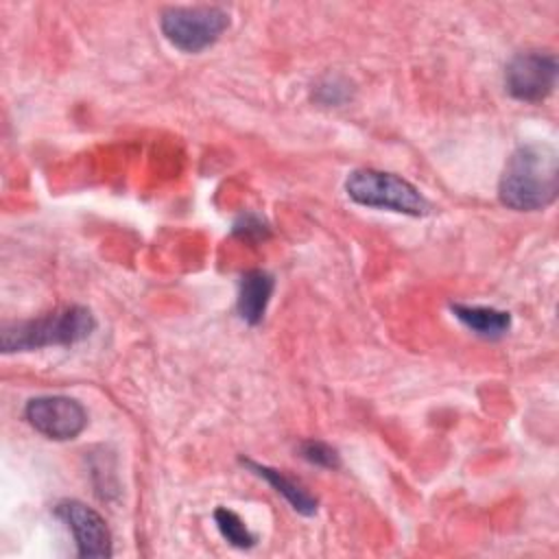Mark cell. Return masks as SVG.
Instances as JSON below:
<instances>
[{
  "mask_svg": "<svg viewBox=\"0 0 559 559\" xmlns=\"http://www.w3.org/2000/svg\"><path fill=\"white\" fill-rule=\"evenodd\" d=\"M559 192V155L546 142L520 144L507 159L500 181V201L515 212H537L555 203Z\"/></svg>",
  "mask_w": 559,
  "mask_h": 559,
  "instance_id": "cell-1",
  "label": "cell"
},
{
  "mask_svg": "<svg viewBox=\"0 0 559 559\" xmlns=\"http://www.w3.org/2000/svg\"><path fill=\"white\" fill-rule=\"evenodd\" d=\"M96 328V319L85 306H63L44 317L7 323L0 332L4 354L33 352L55 345H74L85 341Z\"/></svg>",
  "mask_w": 559,
  "mask_h": 559,
  "instance_id": "cell-2",
  "label": "cell"
},
{
  "mask_svg": "<svg viewBox=\"0 0 559 559\" xmlns=\"http://www.w3.org/2000/svg\"><path fill=\"white\" fill-rule=\"evenodd\" d=\"M347 197L365 207L389 210L406 216H426L430 212V201L419 192L417 186L400 175L356 168L345 179Z\"/></svg>",
  "mask_w": 559,
  "mask_h": 559,
  "instance_id": "cell-3",
  "label": "cell"
},
{
  "mask_svg": "<svg viewBox=\"0 0 559 559\" xmlns=\"http://www.w3.org/2000/svg\"><path fill=\"white\" fill-rule=\"evenodd\" d=\"M164 37L183 52H201L229 28V13L216 4L168 7L159 15Z\"/></svg>",
  "mask_w": 559,
  "mask_h": 559,
  "instance_id": "cell-4",
  "label": "cell"
},
{
  "mask_svg": "<svg viewBox=\"0 0 559 559\" xmlns=\"http://www.w3.org/2000/svg\"><path fill=\"white\" fill-rule=\"evenodd\" d=\"M559 63L548 50H524L509 59L504 68V87L509 96L522 103L546 100L557 85Z\"/></svg>",
  "mask_w": 559,
  "mask_h": 559,
  "instance_id": "cell-5",
  "label": "cell"
},
{
  "mask_svg": "<svg viewBox=\"0 0 559 559\" xmlns=\"http://www.w3.org/2000/svg\"><path fill=\"white\" fill-rule=\"evenodd\" d=\"M24 417L41 437L52 441L76 439L87 426V411L79 400L68 395H39L28 400Z\"/></svg>",
  "mask_w": 559,
  "mask_h": 559,
  "instance_id": "cell-6",
  "label": "cell"
},
{
  "mask_svg": "<svg viewBox=\"0 0 559 559\" xmlns=\"http://www.w3.org/2000/svg\"><path fill=\"white\" fill-rule=\"evenodd\" d=\"M55 515L70 528L79 557H111V531L98 511L81 500H61Z\"/></svg>",
  "mask_w": 559,
  "mask_h": 559,
  "instance_id": "cell-7",
  "label": "cell"
},
{
  "mask_svg": "<svg viewBox=\"0 0 559 559\" xmlns=\"http://www.w3.org/2000/svg\"><path fill=\"white\" fill-rule=\"evenodd\" d=\"M273 288H275V280L266 271L253 269L240 277L236 310L245 323L258 325L264 319Z\"/></svg>",
  "mask_w": 559,
  "mask_h": 559,
  "instance_id": "cell-8",
  "label": "cell"
},
{
  "mask_svg": "<svg viewBox=\"0 0 559 559\" xmlns=\"http://www.w3.org/2000/svg\"><path fill=\"white\" fill-rule=\"evenodd\" d=\"M240 463L253 472L255 476H260L262 480H266L288 504L293 511L301 513V515H314L317 513V498L301 485L297 483L295 478L286 476L282 469H275V467H269V465H262V463H255L251 459H240Z\"/></svg>",
  "mask_w": 559,
  "mask_h": 559,
  "instance_id": "cell-9",
  "label": "cell"
},
{
  "mask_svg": "<svg viewBox=\"0 0 559 559\" xmlns=\"http://www.w3.org/2000/svg\"><path fill=\"white\" fill-rule=\"evenodd\" d=\"M452 312L469 332H474L480 338H502L511 328V314L507 310H498L491 306L452 304Z\"/></svg>",
  "mask_w": 559,
  "mask_h": 559,
  "instance_id": "cell-10",
  "label": "cell"
},
{
  "mask_svg": "<svg viewBox=\"0 0 559 559\" xmlns=\"http://www.w3.org/2000/svg\"><path fill=\"white\" fill-rule=\"evenodd\" d=\"M214 522H216V528L218 533L223 535V539L234 546V548H240V550H247V548H253L258 537L249 531V526L242 522V518L227 509V507H218L214 511Z\"/></svg>",
  "mask_w": 559,
  "mask_h": 559,
  "instance_id": "cell-11",
  "label": "cell"
},
{
  "mask_svg": "<svg viewBox=\"0 0 559 559\" xmlns=\"http://www.w3.org/2000/svg\"><path fill=\"white\" fill-rule=\"evenodd\" d=\"M299 456L304 461H308L310 465L323 467V469H336L341 467V454L336 452V448H332L325 441L319 439H308L299 443Z\"/></svg>",
  "mask_w": 559,
  "mask_h": 559,
  "instance_id": "cell-12",
  "label": "cell"
},
{
  "mask_svg": "<svg viewBox=\"0 0 559 559\" xmlns=\"http://www.w3.org/2000/svg\"><path fill=\"white\" fill-rule=\"evenodd\" d=\"M347 98H349L347 81L338 76H328L323 83L317 85V100L323 105H341Z\"/></svg>",
  "mask_w": 559,
  "mask_h": 559,
  "instance_id": "cell-13",
  "label": "cell"
},
{
  "mask_svg": "<svg viewBox=\"0 0 559 559\" xmlns=\"http://www.w3.org/2000/svg\"><path fill=\"white\" fill-rule=\"evenodd\" d=\"M234 229H236L238 234H242V236H251V234H253V236H262V234L266 231V227L262 225V221H260L258 216H251V214H249V216H242L240 223L234 225Z\"/></svg>",
  "mask_w": 559,
  "mask_h": 559,
  "instance_id": "cell-14",
  "label": "cell"
}]
</instances>
